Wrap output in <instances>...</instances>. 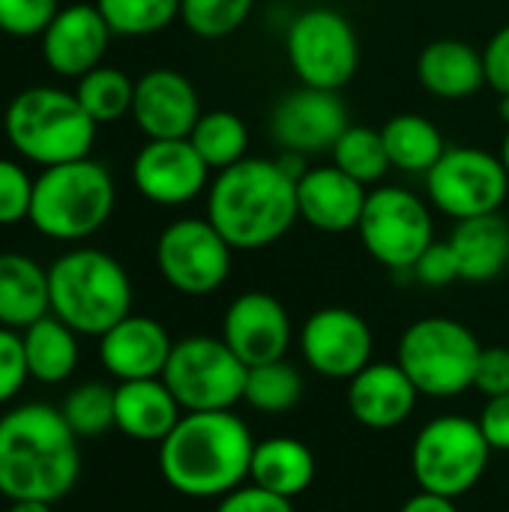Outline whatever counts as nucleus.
<instances>
[{
  "instance_id": "f8f14e48",
  "label": "nucleus",
  "mask_w": 509,
  "mask_h": 512,
  "mask_svg": "<svg viewBox=\"0 0 509 512\" xmlns=\"http://www.w3.org/2000/svg\"><path fill=\"white\" fill-rule=\"evenodd\" d=\"M429 204L453 222L501 213L509 195V177L501 156L480 147H447L426 174Z\"/></svg>"
},
{
  "instance_id": "2eb2a0df",
  "label": "nucleus",
  "mask_w": 509,
  "mask_h": 512,
  "mask_svg": "<svg viewBox=\"0 0 509 512\" xmlns=\"http://www.w3.org/2000/svg\"><path fill=\"white\" fill-rule=\"evenodd\" d=\"M351 126L348 105L339 90H321L300 84L285 93L270 114V138L282 153H330L339 135Z\"/></svg>"
},
{
  "instance_id": "aec40b11",
  "label": "nucleus",
  "mask_w": 509,
  "mask_h": 512,
  "mask_svg": "<svg viewBox=\"0 0 509 512\" xmlns=\"http://www.w3.org/2000/svg\"><path fill=\"white\" fill-rule=\"evenodd\" d=\"M171 348L174 339L156 318L132 312L99 336V363L111 378H117V384L162 378Z\"/></svg>"
},
{
  "instance_id": "79ce46f5",
  "label": "nucleus",
  "mask_w": 509,
  "mask_h": 512,
  "mask_svg": "<svg viewBox=\"0 0 509 512\" xmlns=\"http://www.w3.org/2000/svg\"><path fill=\"white\" fill-rule=\"evenodd\" d=\"M474 390H477V393H483L486 399L507 396L509 393V348H504V345L483 348V354H480V363H477V375H474Z\"/></svg>"
},
{
  "instance_id": "49530a36",
  "label": "nucleus",
  "mask_w": 509,
  "mask_h": 512,
  "mask_svg": "<svg viewBox=\"0 0 509 512\" xmlns=\"http://www.w3.org/2000/svg\"><path fill=\"white\" fill-rule=\"evenodd\" d=\"M6 512H54V504H45V501H9Z\"/></svg>"
},
{
  "instance_id": "393cba45",
  "label": "nucleus",
  "mask_w": 509,
  "mask_h": 512,
  "mask_svg": "<svg viewBox=\"0 0 509 512\" xmlns=\"http://www.w3.org/2000/svg\"><path fill=\"white\" fill-rule=\"evenodd\" d=\"M318 477V459L300 438L291 435H273L264 441H255L249 483L282 495L288 501H297L309 492V486Z\"/></svg>"
},
{
  "instance_id": "a19ab883",
  "label": "nucleus",
  "mask_w": 509,
  "mask_h": 512,
  "mask_svg": "<svg viewBox=\"0 0 509 512\" xmlns=\"http://www.w3.org/2000/svg\"><path fill=\"white\" fill-rule=\"evenodd\" d=\"M216 512H297L294 501L273 495L255 483H246L240 489H234L231 495L216 501Z\"/></svg>"
},
{
  "instance_id": "a878e982",
  "label": "nucleus",
  "mask_w": 509,
  "mask_h": 512,
  "mask_svg": "<svg viewBox=\"0 0 509 512\" xmlns=\"http://www.w3.org/2000/svg\"><path fill=\"white\" fill-rule=\"evenodd\" d=\"M450 246L462 282H492L509 267V222L501 213L462 219L450 234Z\"/></svg>"
},
{
  "instance_id": "4be33fe9",
  "label": "nucleus",
  "mask_w": 509,
  "mask_h": 512,
  "mask_svg": "<svg viewBox=\"0 0 509 512\" xmlns=\"http://www.w3.org/2000/svg\"><path fill=\"white\" fill-rule=\"evenodd\" d=\"M369 189L339 171L336 165L309 168L297 180V210L300 219L324 234H348L357 231Z\"/></svg>"
},
{
  "instance_id": "412c9836",
  "label": "nucleus",
  "mask_w": 509,
  "mask_h": 512,
  "mask_svg": "<svg viewBox=\"0 0 509 512\" xmlns=\"http://www.w3.org/2000/svg\"><path fill=\"white\" fill-rule=\"evenodd\" d=\"M420 390L399 363H369L348 381V411L372 432H390L411 420Z\"/></svg>"
},
{
  "instance_id": "c03bdc74",
  "label": "nucleus",
  "mask_w": 509,
  "mask_h": 512,
  "mask_svg": "<svg viewBox=\"0 0 509 512\" xmlns=\"http://www.w3.org/2000/svg\"><path fill=\"white\" fill-rule=\"evenodd\" d=\"M477 423H480L492 453H509V393L486 399Z\"/></svg>"
},
{
  "instance_id": "7ed1b4c3",
  "label": "nucleus",
  "mask_w": 509,
  "mask_h": 512,
  "mask_svg": "<svg viewBox=\"0 0 509 512\" xmlns=\"http://www.w3.org/2000/svg\"><path fill=\"white\" fill-rule=\"evenodd\" d=\"M207 219L234 252L267 249L300 222L297 180L279 159L246 156L210 180Z\"/></svg>"
},
{
  "instance_id": "9b49d317",
  "label": "nucleus",
  "mask_w": 509,
  "mask_h": 512,
  "mask_svg": "<svg viewBox=\"0 0 509 512\" xmlns=\"http://www.w3.org/2000/svg\"><path fill=\"white\" fill-rule=\"evenodd\" d=\"M285 54L300 84L342 90L360 66V39L342 12L315 6L291 18Z\"/></svg>"
},
{
  "instance_id": "4c0bfd02",
  "label": "nucleus",
  "mask_w": 509,
  "mask_h": 512,
  "mask_svg": "<svg viewBox=\"0 0 509 512\" xmlns=\"http://www.w3.org/2000/svg\"><path fill=\"white\" fill-rule=\"evenodd\" d=\"M30 204H33V180L18 162L0 159V225L6 228L30 219Z\"/></svg>"
},
{
  "instance_id": "ea45409f",
  "label": "nucleus",
  "mask_w": 509,
  "mask_h": 512,
  "mask_svg": "<svg viewBox=\"0 0 509 512\" xmlns=\"http://www.w3.org/2000/svg\"><path fill=\"white\" fill-rule=\"evenodd\" d=\"M411 279L426 285V288H447L453 282H459V261L456 252L450 246V240H435L411 267Z\"/></svg>"
},
{
  "instance_id": "c756f323",
  "label": "nucleus",
  "mask_w": 509,
  "mask_h": 512,
  "mask_svg": "<svg viewBox=\"0 0 509 512\" xmlns=\"http://www.w3.org/2000/svg\"><path fill=\"white\" fill-rule=\"evenodd\" d=\"M189 141L198 150V156L210 165V171H222L246 159L249 129L240 114L216 108L198 117L195 129L189 132Z\"/></svg>"
},
{
  "instance_id": "e433bc0d",
  "label": "nucleus",
  "mask_w": 509,
  "mask_h": 512,
  "mask_svg": "<svg viewBox=\"0 0 509 512\" xmlns=\"http://www.w3.org/2000/svg\"><path fill=\"white\" fill-rule=\"evenodd\" d=\"M57 12V0H0V33L15 39L42 36Z\"/></svg>"
},
{
  "instance_id": "6ab92c4d",
  "label": "nucleus",
  "mask_w": 509,
  "mask_h": 512,
  "mask_svg": "<svg viewBox=\"0 0 509 512\" xmlns=\"http://www.w3.org/2000/svg\"><path fill=\"white\" fill-rule=\"evenodd\" d=\"M111 36L96 3H69L42 33V60L60 78H81L102 66Z\"/></svg>"
},
{
  "instance_id": "5701e85b",
  "label": "nucleus",
  "mask_w": 509,
  "mask_h": 512,
  "mask_svg": "<svg viewBox=\"0 0 509 512\" xmlns=\"http://www.w3.org/2000/svg\"><path fill=\"white\" fill-rule=\"evenodd\" d=\"M183 414L162 378L120 381L114 387V429L132 441L162 444Z\"/></svg>"
},
{
  "instance_id": "c85d7f7f",
  "label": "nucleus",
  "mask_w": 509,
  "mask_h": 512,
  "mask_svg": "<svg viewBox=\"0 0 509 512\" xmlns=\"http://www.w3.org/2000/svg\"><path fill=\"white\" fill-rule=\"evenodd\" d=\"M381 135H384L390 165L396 171H405V174H423L426 177L432 171V165L447 150L441 129L426 114H414V111L393 114L381 126Z\"/></svg>"
},
{
  "instance_id": "423d86ee",
  "label": "nucleus",
  "mask_w": 509,
  "mask_h": 512,
  "mask_svg": "<svg viewBox=\"0 0 509 512\" xmlns=\"http://www.w3.org/2000/svg\"><path fill=\"white\" fill-rule=\"evenodd\" d=\"M117 189L111 171L96 159L42 168L33 180L30 225L48 240L93 237L114 213Z\"/></svg>"
},
{
  "instance_id": "09e8293b",
  "label": "nucleus",
  "mask_w": 509,
  "mask_h": 512,
  "mask_svg": "<svg viewBox=\"0 0 509 512\" xmlns=\"http://www.w3.org/2000/svg\"><path fill=\"white\" fill-rule=\"evenodd\" d=\"M498 156H501V162H504V168H507V177H509V129L504 132V141H501V150H498Z\"/></svg>"
},
{
  "instance_id": "37998d69",
  "label": "nucleus",
  "mask_w": 509,
  "mask_h": 512,
  "mask_svg": "<svg viewBox=\"0 0 509 512\" xmlns=\"http://www.w3.org/2000/svg\"><path fill=\"white\" fill-rule=\"evenodd\" d=\"M483 66H486V87H492L498 96H509V24H504L486 42Z\"/></svg>"
},
{
  "instance_id": "1a4fd4ad",
  "label": "nucleus",
  "mask_w": 509,
  "mask_h": 512,
  "mask_svg": "<svg viewBox=\"0 0 509 512\" xmlns=\"http://www.w3.org/2000/svg\"><path fill=\"white\" fill-rule=\"evenodd\" d=\"M249 366L225 345L222 336H186L174 342L162 381L186 414L234 411L243 402Z\"/></svg>"
},
{
  "instance_id": "20e7f679",
  "label": "nucleus",
  "mask_w": 509,
  "mask_h": 512,
  "mask_svg": "<svg viewBox=\"0 0 509 512\" xmlns=\"http://www.w3.org/2000/svg\"><path fill=\"white\" fill-rule=\"evenodd\" d=\"M51 315L78 336H102L132 315V279L126 267L102 249L63 252L48 267Z\"/></svg>"
},
{
  "instance_id": "7c9ffc66",
  "label": "nucleus",
  "mask_w": 509,
  "mask_h": 512,
  "mask_svg": "<svg viewBox=\"0 0 509 512\" xmlns=\"http://www.w3.org/2000/svg\"><path fill=\"white\" fill-rule=\"evenodd\" d=\"M306 393L303 375L294 363L288 360H273L264 366H252L246 375V390H243V402L258 411V414H288L300 405Z\"/></svg>"
},
{
  "instance_id": "de8ad7c7",
  "label": "nucleus",
  "mask_w": 509,
  "mask_h": 512,
  "mask_svg": "<svg viewBox=\"0 0 509 512\" xmlns=\"http://www.w3.org/2000/svg\"><path fill=\"white\" fill-rule=\"evenodd\" d=\"M498 117L504 120V126L509 129V96H498Z\"/></svg>"
},
{
  "instance_id": "4468645a",
  "label": "nucleus",
  "mask_w": 509,
  "mask_h": 512,
  "mask_svg": "<svg viewBox=\"0 0 509 512\" xmlns=\"http://www.w3.org/2000/svg\"><path fill=\"white\" fill-rule=\"evenodd\" d=\"M297 345L318 378L351 381L372 363L375 333L360 312L348 306H324L303 321Z\"/></svg>"
},
{
  "instance_id": "0eeeda50",
  "label": "nucleus",
  "mask_w": 509,
  "mask_h": 512,
  "mask_svg": "<svg viewBox=\"0 0 509 512\" xmlns=\"http://www.w3.org/2000/svg\"><path fill=\"white\" fill-rule=\"evenodd\" d=\"M480 354L483 345L471 327L456 318L429 315L402 333L396 363L414 381L420 396L456 399L474 390Z\"/></svg>"
},
{
  "instance_id": "a18cd8bd",
  "label": "nucleus",
  "mask_w": 509,
  "mask_h": 512,
  "mask_svg": "<svg viewBox=\"0 0 509 512\" xmlns=\"http://www.w3.org/2000/svg\"><path fill=\"white\" fill-rule=\"evenodd\" d=\"M399 512H459L456 507V501L453 498H444V495H432V492H417V495H411L405 504H402V510Z\"/></svg>"
},
{
  "instance_id": "f03ea898",
  "label": "nucleus",
  "mask_w": 509,
  "mask_h": 512,
  "mask_svg": "<svg viewBox=\"0 0 509 512\" xmlns=\"http://www.w3.org/2000/svg\"><path fill=\"white\" fill-rule=\"evenodd\" d=\"M255 438L234 411L183 414L159 444V474L183 498L219 501L249 483Z\"/></svg>"
},
{
  "instance_id": "f3484780",
  "label": "nucleus",
  "mask_w": 509,
  "mask_h": 512,
  "mask_svg": "<svg viewBox=\"0 0 509 512\" xmlns=\"http://www.w3.org/2000/svg\"><path fill=\"white\" fill-rule=\"evenodd\" d=\"M222 339L249 369L285 360L294 342L291 315L279 297L267 291H243L225 309Z\"/></svg>"
},
{
  "instance_id": "6e6552de",
  "label": "nucleus",
  "mask_w": 509,
  "mask_h": 512,
  "mask_svg": "<svg viewBox=\"0 0 509 512\" xmlns=\"http://www.w3.org/2000/svg\"><path fill=\"white\" fill-rule=\"evenodd\" d=\"M492 447L477 420L465 414H444L429 420L411 444V474L417 489L465 498L486 477Z\"/></svg>"
},
{
  "instance_id": "c9c22d12",
  "label": "nucleus",
  "mask_w": 509,
  "mask_h": 512,
  "mask_svg": "<svg viewBox=\"0 0 509 512\" xmlns=\"http://www.w3.org/2000/svg\"><path fill=\"white\" fill-rule=\"evenodd\" d=\"M255 9V0H180V21L201 39L237 33Z\"/></svg>"
},
{
  "instance_id": "a211bd4d",
  "label": "nucleus",
  "mask_w": 509,
  "mask_h": 512,
  "mask_svg": "<svg viewBox=\"0 0 509 512\" xmlns=\"http://www.w3.org/2000/svg\"><path fill=\"white\" fill-rule=\"evenodd\" d=\"M201 99L195 84L177 69H150L135 81L132 120L147 141L189 138L201 117Z\"/></svg>"
},
{
  "instance_id": "9d476101",
  "label": "nucleus",
  "mask_w": 509,
  "mask_h": 512,
  "mask_svg": "<svg viewBox=\"0 0 509 512\" xmlns=\"http://www.w3.org/2000/svg\"><path fill=\"white\" fill-rule=\"evenodd\" d=\"M357 234L363 249L390 273H408L435 243L432 207L405 186H375L366 198Z\"/></svg>"
},
{
  "instance_id": "473e14b6",
  "label": "nucleus",
  "mask_w": 509,
  "mask_h": 512,
  "mask_svg": "<svg viewBox=\"0 0 509 512\" xmlns=\"http://www.w3.org/2000/svg\"><path fill=\"white\" fill-rule=\"evenodd\" d=\"M75 96L84 105V111L102 126L132 114L135 81L117 66H96L78 78Z\"/></svg>"
},
{
  "instance_id": "dca6fc26",
  "label": "nucleus",
  "mask_w": 509,
  "mask_h": 512,
  "mask_svg": "<svg viewBox=\"0 0 509 512\" xmlns=\"http://www.w3.org/2000/svg\"><path fill=\"white\" fill-rule=\"evenodd\" d=\"M132 183L159 207H183L210 189V165L189 138L147 141L132 159Z\"/></svg>"
},
{
  "instance_id": "2f4dec72",
  "label": "nucleus",
  "mask_w": 509,
  "mask_h": 512,
  "mask_svg": "<svg viewBox=\"0 0 509 512\" xmlns=\"http://www.w3.org/2000/svg\"><path fill=\"white\" fill-rule=\"evenodd\" d=\"M330 156L339 171H345L348 177H354L363 186L381 183L387 177V171L393 168L387 147H384V135H381V129H372V126L351 123L333 144Z\"/></svg>"
},
{
  "instance_id": "58836bf2",
  "label": "nucleus",
  "mask_w": 509,
  "mask_h": 512,
  "mask_svg": "<svg viewBox=\"0 0 509 512\" xmlns=\"http://www.w3.org/2000/svg\"><path fill=\"white\" fill-rule=\"evenodd\" d=\"M27 381H30V372L24 360L21 333L0 327V405H9Z\"/></svg>"
},
{
  "instance_id": "f257e3e1",
  "label": "nucleus",
  "mask_w": 509,
  "mask_h": 512,
  "mask_svg": "<svg viewBox=\"0 0 509 512\" xmlns=\"http://www.w3.org/2000/svg\"><path fill=\"white\" fill-rule=\"evenodd\" d=\"M81 477L78 435L60 408L27 402L0 417V495L6 501H63Z\"/></svg>"
},
{
  "instance_id": "b1692460",
  "label": "nucleus",
  "mask_w": 509,
  "mask_h": 512,
  "mask_svg": "<svg viewBox=\"0 0 509 512\" xmlns=\"http://www.w3.org/2000/svg\"><path fill=\"white\" fill-rule=\"evenodd\" d=\"M417 78L426 93L444 102H462L486 87L483 51L465 39H435L417 57Z\"/></svg>"
},
{
  "instance_id": "72a5a7b5",
  "label": "nucleus",
  "mask_w": 509,
  "mask_h": 512,
  "mask_svg": "<svg viewBox=\"0 0 509 512\" xmlns=\"http://www.w3.org/2000/svg\"><path fill=\"white\" fill-rule=\"evenodd\" d=\"M114 36H153L180 18V0H96Z\"/></svg>"
},
{
  "instance_id": "cd10ccee",
  "label": "nucleus",
  "mask_w": 509,
  "mask_h": 512,
  "mask_svg": "<svg viewBox=\"0 0 509 512\" xmlns=\"http://www.w3.org/2000/svg\"><path fill=\"white\" fill-rule=\"evenodd\" d=\"M27 372L39 384H63L78 366V333L51 312L21 330Z\"/></svg>"
},
{
  "instance_id": "bb28decb",
  "label": "nucleus",
  "mask_w": 509,
  "mask_h": 512,
  "mask_svg": "<svg viewBox=\"0 0 509 512\" xmlns=\"http://www.w3.org/2000/svg\"><path fill=\"white\" fill-rule=\"evenodd\" d=\"M48 312V270L30 255L0 252V327L21 333Z\"/></svg>"
},
{
  "instance_id": "f704fd0d",
  "label": "nucleus",
  "mask_w": 509,
  "mask_h": 512,
  "mask_svg": "<svg viewBox=\"0 0 509 512\" xmlns=\"http://www.w3.org/2000/svg\"><path fill=\"white\" fill-rule=\"evenodd\" d=\"M60 414L78 438L105 435L108 429H114V387L102 381L78 384L66 393Z\"/></svg>"
},
{
  "instance_id": "39448f33",
  "label": "nucleus",
  "mask_w": 509,
  "mask_h": 512,
  "mask_svg": "<svg viewBox=\"0 0 509 512\" xmlns=\"http://www.w3.org/2000/svg\"><path fill=\"white\" fill-rule=\"evenodd\" d=\"M96 126L78 96L60 87H27L12 96L3 114L6 141L18 156L42 168L87 159Z\"/></svg>"
},
{
  "instance_id": "ddd939ff",
  "label": "nucleus",
  "mask_w": 509,
  "mask_h": 512,
  "mask_svg": "<svg viewBox=\"0 0 509 512\" xmlns=\"http://www.w3.org/2000/svg\"><path fill=\"white\" fill-rule=\"evenodd\" d=\"M234 249L213 228V222L186 216L171 225L156 240V267L165 285L183 297H210L231 276Z\"/></svg>"
}]
</instances>
